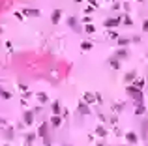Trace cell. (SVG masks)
I'll return each mask as SVG.
<instances>
[{"label":"cell","instance_id":"6da1fadb","mask_svg":"<svg viewBox=\"0 0 148 146\" xmlns=\"http://www.w3.org/2000/svg\"><path fill=\"white\" fill-rule=\"evenodd\" d=\"M60 15H62V11H60V9H54V11H53L51 19H53V22H54V24H56V22L60 21Z\"/></svg>","mask_w":148,"mask_h":146},{"label":"cell","instance_id":"7a4b0ae2","mask_svg":"<svg viewBox=\"0 0 148 146\" xmlns=\"http://www.w3.org/2000/svg\"><path fill=\"white\" fill-rule=\"evenodd\" d=\"M67 24H69L73 30H79V24H77V19L75 17H69V19H67Z\"/></svg>","mask_w":148,"mask_h":146},{"label":"cell","instance_id":"3957f363","mask_svg":"<svg viewBox=\"0 0 148 146\" xmlns=\"http://www.w3.org/2000/svg\"><path fill=\"white\" fill-rule=\"evenodd\" d=\"M22 13H24V15H30V17H38V15H40V11H38V9H26V8H24V11H22Z\"/></svg>","mask_w":148,"mask_h":146},{"label":"cell","instance_id":"277c9868","mask_svg":"<svg viewBox=\"0 0 148 146\" xmlns=\"http://www.w3.org/2000/svg\"><path fill=\"white\" fill-rule=\"evenodd\" d=\"M0 97H4V99H9V97H11V94H9L8 90H4L2 86H0Z\"/></svg>","mask_w":148,"mask_h":146},{"label":"cell","instance_id":"5b68a950","mask_svg":"<svg viewBox=\"0 0 148 146\" xmlns=\"http://www.w3.org/2000/svg\"><path fill=\"white\" fill-rule=\"evenodd\" d=\"M53 112H54V116H58V114H60V103H58V101H54V103H53Z\"/></svg>","mask_w":148,"mask_h":146},{"label":"cell","instance_id":"8992f818","mask_svg":"<svg viewBox=\"0 0 148 146\" xmlns=\"http://www.w3.org/2000/svg\"><path fill=\"white\" fill-rule=\"evenodd\" d=\"M118 24V19H107L105 21V26H116Z\"/></svg>","mask_w":148,"mask_h":146},{"label":"cell","instance_id":"52a82bcc","mask_svg":"<svg viewBox=\"0 0 148 146\" xmlns=\"http://www.w3.org/2000/svg\"><path fill=\"white\" fill-rule=\"evenodd\" d=\"M22 118H24V122H26V124H32L34 116H32V112H24V116H22Z\"/></svg>","mask_w":148,"mask_h":146},{"label":"cell","instance_id":"ba28073f","mask_svg":"<svg viewBox=\"0 0 148 146\" xmlns=\"http://www.w3.org/2000/svg\"><path fill=\"white\" fill-rule=\"evenodd\" d=\"M51 124H53L54 128H58L60 126V116H53V118H51Z\"/></svg>","mask_w":148,"mask_h":146},{"label":"cell","instance_id":"9c48e42d","mask_svg":"<svg viewBox=\"0 0 148 146\" xmlns=\"http://www.w3.org/2000/svg\"><path fill=\"white\" fill-rule=\"evenodd\" d=\"M94 99H96L94 94H85V101H86V103H92Z\"/></svg>","mask_w":148,"mask_h":146},{"label":"cell","instance_id":"30bf717a","mask_svg":"<svg viewBox=\"0 0 148 146\" xmlns=\"http://www.w3.org/2000/svg\"><path fill=\"white\" fill-rule=\"evenodd\" d=\"M38 99H40V101H41V103H45V101H47V94H43V92H40V94H38Z\"/></svg>","mask_w":148,"mask_h":146},{"label":"cell","instance_id":"8fae6325","mask_svg":"<svg viewBox=\"0 0 148 146\" xmlns=\"http://www.w3.org/2000/svg\"><path fill=\"white\" fill-rule=\"evenodd\" d=\"M126 139H128L130 142H135V141H137V135H133V133H128V135H126Z\"/></svg>","mask_w":148,"mask_h":146},{"label":"cell","instance_id":"7c38bea8","mask_svg":"<svg viewBox=\"0 0 148 146\" xmlns=\"http://www.w3.org/2000/svg\"><path fill=\"white\" fill-rule=\"evenodd\" d=\"M116 56H120V58H126V56H128L126 49H120V51H118V53H116Z\"/></svg>","mask_w":148,"mask_h":146},{"label":"cell","instance_id":"4fadbf2b","mask_svg":"<svg viewBox=\"0 0 148 146\" xmlns=\"http://www.w3.org/2000/svg\"><path fill=\"white\" fill-rule=\"evenodd\" d=\"M79 111L83 112V114H88V107H85V105H81L79 107Z\"/></svg>","mask_w":148,"mask_h":146},{"label":"cell","instance_id":"5bb4252c","mask_svg":"<svg viewBox=\"0 0 148 146\" xmlns=\"http://www.w3.org/2000/svg\"><path fill=\"white\" fill-rule=\"evenodd\" d=\"M81 47H83V49H85V51H86V49H90V47H92V45H90L88 41H83V43H81Z\"/></svg>","mask_w":148,"mask_h":146},{"label":"cell","instance_id":"9a60e30c","mask_svg":"<svg viewBox=\"0 0 148 146\" xmlns=\"http://www.w3.org/2000/svg\"><path fill=\"white\" fill-rule=\"evenodd\" d=\"M26 141H28V142L34 141V133H28V135H26Z\"/></svg>","mask_w":148,"mask_h":146},{"label":"cell","instance_id":"2e32d148","mask_svg":"<svg viewBox=\"0 0 148 146\" xmlns=\"http://www.w3.org/2000/svg\"><path fill=\"white\" fill-rule=\"evenodd\" d=\"M111 66L114 67V69H118V60H111Z\"/></svg>","mask_w":148,"mask_h":146},{"label":"cell","instance_id":"e0dca14e","mask_svg":"<svg viewBox=\"0 0 148 146\" xmlns=\"http://www.w3.org/2000/svg\"><path fill=\"white\" fill-rule=\"evenodd\" d=\"M86 32H94V26L92 24H86Z\"/></svg>","mask_w":148,"mask_h":146},{"label":"cell","instance_id":"ac0fdd59","mask_svg":"<svg viewBox=\"0 0 148 146\" xmlns=\"http://www.w3.org/2000/svg\"><path fill=\"white\" fill-rule=\"evenodd\" d=\"M75 2H81V0H75Z\"/></svg>","mask_w":148,"mask_h":146}]
</instances>
